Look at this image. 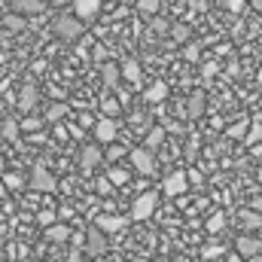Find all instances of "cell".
Masks as SVG:
<instances>
[{"mask_svg": "<svg viewBox=\"0 0 262 262\" xmlns=\"http://www.w3.org/2000/svg\"><path fill=\"white\" fill-rule=\"evenodd\" d=\"M6 195V183H3V177H0V198Z\"/></svg>", "mask_w": 262, "mask_h": 262, "instance_id": "44", "label": "cell"}, {"mask_svg": "<svg viewBox=\"0 0 262 262\" xmlns=\"http://www.w3.org/2000/svg\"><path fill=\"white\" fill-rule=\"evenodd\" d=\"M3 25H6L9 31H25V18H21V12H12V15H6V18H3Z\"/></svg>", "mask_w": 262, "mask_h": 262, "instance_id": "27", "label": "cell"}, {"mask_svg": "<svg viewBox=\"0 0 262 262\" xmlns=\"http://www.w3.org/2000/svg\"><path fill=\"white\" fill-rule=\"evenodd\" d=\"M250 149H253V156H262V143H253Z\"/></svg>", "mask_w": 262, "mask_h": 262, "instance_id": "42", "label": "cell"}, {"mask_svg": "<svg viewBox=\"0 0 262 262\" xmlns=\"http://www.w3.org/2000/svg\"><path fill=\"white\" fill-rule=\"evenodd\" d=\"M165 137H168V128H165V125H156V128L146 131V137H143V146L156 152V149H159V146L165 143Z\"/></svg>", "mask_w": 262, "mask_h": 262, "instance_id": "15", "label": "cell"}, {"mask_svg": "<svg viewBox=\"0 0 262 262\" xmlns=\"http://www.w3.org/2000/svg\"><path fill=\"white\" fill-rule=\"evenodd\" d=\"M235 250H238V256L250 259V256L262 253V241H259V238H253V235H241V238L235 241Z\"/></svg>", "mask_w": 262, "mask_h": 262, "instance_id": "8", "label": "cell"}, {"mask_svg": "<svg viewBox=\"0 0 262 262\" xmlns=\"http://www.w3.org/2000/svg\"><path fill=\"white\" fill-rule=\"evenodd\" d=\"M55 6H64V3H73V0H52Z\"/></svg>", "mask_w": 262, "mask_h": 262, "instance_id": "45", "label": "cell"}, {"mask_svg": "<svg viewBox=\"0 0 262 262\" xmlns=\"http://www.w3.org/2000/svg\"><path fill=\"white\" fill-rule=\"evenodd\" d=\"M223 253V247H207L204 250V259H213V256H220Z\"/></svg>", "mask_w": 262, "mask_h": 262, "instance_id": "39", "label": "cell"}, {"mask_svg": "<svg viewBox=\"0 0 262 262\" xmlns=\"http://www.w3.org/2000/svg\"><path fill=\"white\" fill-rule=\"evenodd\" d=\"M250 6H253L256 12H262V0H250Z\"/></svg>", "mask_w": 262, "mask_h": 262, "instance_id": "43", "label": "cell"}, {"mask_svg": "<svg viewBox=\"0 0 262 262\" xmlns=\"http://www.w3.org/2000/svg\"><path fill=\"white\" fill-rule=\"evenodd\" d=\"M107 177L116 183V186H125L131 177V171H125V168H107Z\"/></svg>", "mask_w": 262, "mask_h": 262, "instance_id": "24", "label": "cell"}, {"mask_svg": "<svg viewBox=\"0 0 262 262\" xmlns=\"http://www.w3.org/2000/svg\"><path fill=\"white\" fill-rule=\"evenodd\" d=\"M186 189H189V174H186V171H174V174H168L165 183H162V192L171 195V198L183 195Z\"/></svg>", "mask_w": 262, "mask_h": 262, "instance_id": "3", "label": "cell"}, {"mask_svg": "<svg viewBox=\"0 0 262 262\" xmlns=\"http://www.w3.org/2000/svg\"><path fill=\"white\" fill-rule=\"evenodd\" d=\"M247 143L253 146V143H262V122L256 119L253 125H250V131H247Z\"/></svg>", "mask_w": 262, "mask_h": 262, "instance_id": "28", "label": "cell"}, {"mask_svg": "<svg viewBox=\"0 0 262 262\" xmlns=\"http://www.w3.org/2000/svg\"><path fill=\"white\" fill-rule=\"evenodd\" d=\"M98 9H101V0H73V15H79L82 21L95 18Z\"/></svg>", "mask_w": 262, "mask_h": 262, "instance_id": "11", "label": "cell"}, {"mask_svg": "<svg viewBox=\"0 0 262 262\" xmlns=\"http://www.w3.org/2000/svg\"><path fill=\"white\" fill-rule=\"evenodd\" d=\"M101 79H104V85L107 89H116L119 85V79H122V64H104V70H101Z\"/></svg>", "mask_w": 262, "mask_h": 262, "instance_id": "18", "label": "cell"}, {"mask_svg": "<svg viewBox=\"0 0 262 262\" xmlns=\"http://www.w3.org/2000/svg\"><path fill=\"white\" fill-rule=\"evenodd\" d=\"M0 262H3V259H0Z\"/></svg>", "mask_w": 262, "mask_h": 262, "instance_id": "49", "label": "cell"}, {"mask_svg": "<svg viewBox=\"0 0 262 262\" xmlns=\"http://www.w3.org/2000/svg\"><path fill=\"white\" fill-rule=\"evenodd\" d=\"M70 244H76V247H85V235H79V232H76V235L70 238Z\"/></svg>", "mask_w": 262, "mask_h": 262, "instance_id": "40", "label": "cell"}, {"mask_svg": "<svg viewBox=\"0 0 262 262\" xmlns=\"http://www.w3.org/2000/svg\"><path fill=\"white\" fill-rule=\"evenodd\" d=\"M238 216H241V226H244V229H259L262 226V213L259 210H241Z\"/></svg>", "mask_w": 262, "mask_h": 262, "instance_id": "23", "label": "cell"}, {"mask_svg": "<svg viewBox=\"0 0 262 262\" xmlns=\"http://www.w3.org/2000/svg\"><path fill=\"white\" fill-rule=\"evenodd\" d=\"M85 253L89 256H104L107 253V232H101L98 226L85 232Z\"/></svg>", "mask_w": 262, "mask_h": 262, "instance_id": "5", "label": "cell"}, {"mask_svg": "<svg viewBox=\"0 0 262 262\" xmlns=\"http://www.w3.org/2000/svg\"><path fill=\"white\" fill-rule=\"evenodd\" d=\"M171 37L183 43V40H189V28H186V25H174V28H171Z\"/></svg>", "mask_w": 262, "mask_h": 262, "instance_id": "34", "label": "cell"}, {"mask_svg": "<svg viewBox=\"0 0 262 262\" xmlns=\"http://www.w3.org/2000/svg\"><path fill=\"white\" fill-rule=\"evenodd\" d=\"M149 31H152V34H168V31H171V25H168L165 18L152 15V21H149Z\"/></svg>", "mask_w": 262, "mask_h": 262, "instance_id": "29", "label": "cell"}, {"mask_svg": "<svg viewBox=\"0 0 262 262\" xmlns=\"http://www.w3.org/2000/svg\"><path fill=\"white\" fill-rule=\"evenodd\" d=\"M250 125H253L250 119H238L235 125H229V137H232V140H247V131H250Z\"/></svg>", "mask_w": 262, "mask_h": 262, "instance_id": "22", "label": "cell"}, {"mask_svg": "<svg viewBox=\"0 0 262 262\" xmlns=\"http://www.w3.org/2000/svg\"><path fill=\"white\" fill-rule=\"evenodd\" d=\"M18 134H21V122H15V119H6V122L0 125V137H6L9 143L18 140Z\"/></svg>", "mask_w": 262, "mask_h": 262, "instance_id": "21", "label": "cell"}, {"mask_svg": "<svg viewBox=\"0 0 262 262\" xmlns=\"http://www.w3.org/2000/svg\"><path fill=\"white\" fill-rule=\"evenodd\" d=\"M152 262H168V259H152Z\"/></svg>", "mask_w": 262, "mask_h": 262, "instance_id": "48", "label": "cell"}, {"mask_svg": "<svg viewBox=\"0 0 262 262\" xmlns=\"http://www.w3.org/2000/svg\"><path fill=\"white\" fill-rule=\"evenodd\" d=\"M43 122H46V119L28 116V119H21V131H40V128H43Z\"/></svg>", "mask_w": 262, "mask_h": 262, "instance_id": "32", "label": "cell"}, {"mask_svg": "<svg viewBox=\"0 0 262 262\" xmlns=\"http://www.w3.org/2000/svg\"><path fill=\"white\" fill-rule=\"evenodd\" d=\"M43 235H46V241H55V244H64V241L73 238V232L67 229L64 223H52V226H46Z\"/></svg>", "mask_w": 262, "mask_h": 262, "instance_id": "12", "label": "cell"}, {"mask_svg": "<svg viewBox=\"0 0 262 262\" xmlns=\"http://www.w3.org/2000/svg\"><path fill=\"white\" fill-rule=\"evenodd\" d=\"M216 70H220V67L213 64V61H207V64H204V76H213Z\"/></svg>", "mask_w": 262, "mask_h": 262, "instance_id": "41", "label": "cell"}, {"mask_svg": "<svg viewBox=\"0 0 262 262\" xmlns=\"http://www.w3.org/2000/svg\"><path fill=\"white\" fill-rule=\"evenodd\" d=\"M156 204H159V195H156V192H143V195L131 204V220H146V216H152V213H156Z\"/></svg>", "mask_w": 262, "mask_h": 262, "instance_id": "4", "label": "cell"}, {"mask_svg": "<svg viewBox=\"0 0 262 262\" xmlns=\"http://www.w3.org/2000/svg\"><path fill=\"white\" fill-rule=\"evenodd\" d=\"M244 6H247V0H226L229 12H244Z\"/></svg>", "mask_w": 262, "mask_h": 262, "instance_id": "37", "label": "cell"}, {"mask_svg": "<svg viewBox=\"0 0 262 262\" xmlns=\"http://www.w3.org/2000/svg\"><path fill=\"white\" fill-rule=\"evenodd\" d=\"M204 226H207V232H213V235H216V232H223V229H226V216H223V213H213V216H207V223H204Z\"/></svg>", "mask_w": 262, "mask_h": 262, "instance_id": "25", "label": "cell"}, {"mask_svg": "<svg viewBox=\"0 0 262 262\" xmlns=\"http://www.w3.org/2000/svg\"><path fill=\"white\" fill-rule=\"evenodd\" d=\"M183 58H186V61H198V58H201V46H198V43H189V46L183 49Z\"/></svg>", "mask_w": 262, "mask_h": 262, "instance_id": "33", "label": "cell"}, {"mask_svg": "<svg viewBox=\"0 0 262 262\" xmlns=\"http://www.w3.org/2000/svg\"><path fill=\"white\" fill-rule=\"evenodd\" d=\"M122 107H125V104H122V101H116V98H107V95L101 98V110H104V116H110V119H116Z\"/></svg>", "mask_w": 262, "mask_h": 262, "instance_id": "20", "label": "cell"}, {"mask_svg": "<svg viewBox=\"0 0 262 262\" xmlns=\"http://www.w3.org/2000/svg\"><path fill=\"white\" fill-rule=\"evenodd\" d=\"M12 12H21V15H37L43 12V0H9Z\"/></svg>", "mask_w": 262, "mask_h": 262, "instance_id": "16", "label": "cell"}, {"mask_svg": "<svg viewBox=\"0 0 262 262\" xmlns=\"http://www.w3.org/2000/svg\"><path fill=\"white\" fill-rule=\"evenodd\" d=\"M204 107H207V98H204V92L189 95V101H186V116H189V119H198V116L204 113Z\"/></svg>", "mask_w": 262, "mask_h": 262, "instance_id": "17", "label": "cell"}, {"mask_svg": "<svg viewBox=\"0 0 262 262\" xmlns=\"http://www.w3.org/2000/svg\"><path fill=\"white\" fill-rule=\"evenodd\" d=\"M116 131H119L116 119L101 116V119L95 122V140H98V143H113V140H116Z\"/></svg>", "mask_w": 262, "mask_h": 262, "instance_id": "7", "label": "cell"}, {"mask_svg": "<svg viewBox=\"0 0 262 262\" xmlns=\"http://www.w3.org/2000/svg\"><path fill=\"white\" fill-rule=\"evenodd\" d=\"M125 152H131V149H125V146H107V162H116V159H122Z\"/></svg>", "mask_w": 262, "mask_h": 262, "instance_id": "36", "label": "cell"}, {"mask_svg": "<svg viewBox=\"0 0 262 262\" xmlns=\"http://www.w3.org/2000/svg\"><path fill=\"white\" fill-rule=\"evenodd\" d=\"M125 223H128V216H113V213H110V216L104 213V216H98V220H95V226H98L101 232H107V235H110V232L125 229Z\"/></svg>", "mask_w": 262, "mask_h": 262, "instance_id": "14", "label": "cell"}, {"mask_svg": "<svg viewBox=\"0 0 262 262\" xmlns=\"http://www.w3.org/2000/svg\"><path fill=\"white\" fill-rule=\"evenodd\" d=\"M128 156H131V165H134L137 174H156V152L152 149L140 146V149H131Z\"/></svg>", "mask_w": 262, "mask_h": 262, "instance_id": "2", "label": "cell"}, {"mask_svg": "<svg viewBox=\"0 0 262 262\" xmlns=\"http://www.w3.org/2000/svg\"><path fill=\"white\" fill-rule=\"evenodd\" d=\"M168 98V82H162V79H156L152 85H146V92H143V101L146 104H162Z\"/></svg>", "mask_w": 262, "mask_h": 262, "instance_id": "13", "label": "cell"}, {"mask_svg": "<svg viewBox=\"0 0 262 262\" xmlns=\"http://www.w3.org/2000/svg\"><path fill=\"white\" fill-rule=\"evenodd\" d=\"M31 189H34V192H55V189H58V180H55L46 168H34V174H31Z\"/></svg>", "mask_w": 262, "mask_h": 262, "instance_id": "6", "label": "cell"}, {"mask_svg": "<svg viewBox=\"0 0 262 262\" xmlns=\"http://www.w3.org/2000/svg\"><path fill=\"white\" fill-rule=\"evenodd\" d=\"M55 220H58V216H55L52 210H46V213H40V223H43V229H46V226H52Z\"/></svg>", "mask_w": 262, "mask_h": 262, "instance_id": "38", "label": "cell"}, {"mask_svg": "<svg viewBox=\"0 0 262 262\" xmlns=\"http://www.w3.org/2000/svg\"><path fill=\"white\" fill-rule=\"evenodd\" d=\"M101 162H104L101 146H82V149H79V168H82V171H92V168H98Z\"/></svg>", "mask_w": 262, "mask_h": 262, "instance_id": "10", "label": "cell"}, {"mask_svg": "<svg viewBox=\"0 0 262 262\" xmlns=\"http://www.w3.org/2000/svg\"><path fill=\"white\" fill-rule=\"evenodd\" d=\"M3 183H6V189H18L25 180H21V174H3Z\"/></svg>", "mask_w": 262, "mask_h": 262, "instance_id": "35", "label": "cell"}, {"mask_svg": "<svg viewBox=\"0 0 262 262\" xmlns=\"http://www.w3.org/2000/svg\"><path fill=\"white\" fill-rule=\"evenodd\" d=\"M3 168H6V159H3V156H0V171H3Z\"/></svg>", "mask_w": 262, "mask_h": 262, "instance_id": "46", "label": "cell"}, {"mask_svg": "<svg viewBox=\"0 0 262 262\" xmlns=\"http://www.w3.org/2000/svg\"><path fill=\"white\" fill-rule=\"evenodd\" d=\"M64 116H67L64 104H55V107H49V113H46V119H49V122H58V119H64Z\"/></svg>", "mask_w": 262, "mask_h": 262, "instance_id": "31", "label": "cell"}, {"mask_svg": "<svg viewBox=\"0 0 262 262\" xmlns=\"http://www.w3.org/2000/svg\"><path fill=\"white\" fill-rule=\"evenodd\" d=\"M137 9H140L143 15H156V12L162 9V0H137Z\"/></svg>", "mask_w": 262, "mask_h": 262, "instance_id": "26", "label": "cell"}, {"mask_svg": "<svg viewBox=\"0 0 262 262\" xmlns=\"http://www.w3.org/2000/svg\"><path fill=\"white\" fill-rule=\"evenodd\" d=\"M52 28H55V34H58L61 40H67V43H70V40H79V37H82L85 21H82L79 15H58Z\"/></svg>", "mask_w": 262, "mask_h": 262, "instance_id": "1", "label": "cell"}, {"mask_svg": "<svg viewBox=\"0 0 262 262\" xmlns=\"http://www.w3.org/2000/svg\"><path fill=\"white\" fill-rule=\"evenodd\" d=\"M113 186H116V183H113L107 174H104V177H98V183H95V189H98L101 195H110V192H113Z\"/></svg>", "mask_w": 262, "mask_h": 262, "instance_id": "30", "label": "cell"}, {"mask_svg": "<svg viewBox=\"0 0 262 262\" xmlns=\"http://www.w3.org/2000/svg\"><path fill=\"white\" fill-rule=\"evenodd\" d=\"M122 79H128L131 85H137V82H140V64H137L134 58L122 61Z\"/></svg>", "mask_w": 262, "mask_h": 262, "instance_id": "19", "label": "cell"}, {"mask_svg": "<svg viewBox=\"0 0 262 262\" xmlns=\"http://www.w3.org/2000/svg\"><path fill=\"white\" fill-rule=\"evenodd\" d=\"M256 82H259V85H262V67H259V73H256Z\"/></svg>", "mask_w": 262, "mask_h": 262, "instance_id": "47", "label": "cell"}, {"mask_svg": "<svg viewBox=\"0 0 262 262\" xmlns=\"http://www.w3.org/2000/svg\"><path fill=\"white\" fill-rule=\"evenodd\" d=\"M37 101H40V92H37V85L34 82H28V85H21V92H18V110H25V113H31L34 107H37Z\"/></svg>", "mask_w": 262, "mask_h": 262, "instance_id": "9", "label": "cell"}]
</instances>
